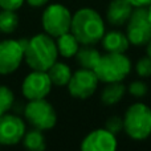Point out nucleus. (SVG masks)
<instances>
[{"label":"nucleus","instance_id":"f257e3e1","mask_svg":"<svg viewBox=\"0 0 151 151\" xmlns=\"http://www.w3.org/2000/svg\"><path fill=\"white\" fill-rule=\"evenodd\" d=\"M70 32L81 45L99 42L106 32L102 16L93 8H81L72 16Z\"/></svg>","mask_w":151,"mask_h":151},{"label":"nucleus","instance_id":"f03ea898","mask_svg":"<svg viewBox=\"0 0 151 151\" xmlns=\"http://www.w3.org/2000/svg\"><path fill=\"white\" fill-rule=\"evenodd\" d=\"M56 41L47 33H39L28 40L24 49V60L32 70L47 72L57 61Z\"/></svg>","mask_w":151,"mask_h":151},{"label":"nucleus","instance_id":"7ed1b4c3","mask_svg":"<svg viewBox=\"0 0 151 151\" xmlns=\"http://www.w3.org/2000/svg\"><path fill=\"white\" fill-rule=\"evenodd\" d=\"M123 131L134 141H145L151 135V109L143 102H135L126 109Z\"/></svg>","mask_w":151,"mask_h":151},{"label":"nucleus","instance_id":"20e7f679","mask_svg":"<svg viewBox=\"0 0 151 151\" xmlns=\"http://www.w3.org/2000/svg\"><path fill=\"white\" fill-rule=\"evenodd\" d=\"M131 72V61L125 53H110L101 55L94 73L99 82H121Z\"/></svg>","mask_w":151,"mask_h":151},{"label":"nucleus","instance_id":"39448f33","mask_svg":"<svg viewBox=\"0 0 151 151\" xmlns=\"http://www.w3.org/2000/svg\"><path fill=\"white\" fill-rule=\"evenodd\" d=\"M72 16V12L65 5L58 3L48 5L41 17V24L45 33L52 36L53 39H57L61 35L70 32Z\"/></svg>","mask_w":151,"mask_h":151},{"label":"nucleus","instance_id":"423d86ee","mask_svg":"<svg viewBox=\"0 0 151 151\" xmlns=\"http://www.w3.org/2000/svg\"><path fill=\"white\" fill-rule=\"evenodd\" d=\"M126 36L134 47H143L151 40V23L147 8H134L126 23Z\"/></svg>","mask_w":151,"mask_h":151},{"label":"nucleus","instance_id":"0eeeda50","mask_svg":"<svg viewBox=\"0 0 151 151\" xmlns=\"http://www.w3.org/2000/svg\"><path fill=\"white\" fill-rule=\"evenodd\" d=\"M25 118L35 129L44 131L50 130L56 126L57 114L56 110L45 98L29 101L24 110Z\"/></svg>","mask_w":151,"mask_h":151},{"label":"nucleus","instance_id":"6e6552de","mask_svg":"<svg viewBox=\"0 0 151 151\" xmlns=\"http://www.w3.org/2000/svg\"><path fill=\"white\" fill-rule=\"evenodd\" d=\"M28 40L0 41V74L13 73L24 60V49Z\"/></svg>","mask_w":151,"mask_h":151},{"label":"nucleus","instance_id":"1a4fd4ad","mask_svg":"<svg viewBox=\"0 0 151 151\" xmlns=\"http://www.w3.org/2000/svg\"><path fill=\"white\" fill-rule=\"evenodd\" d=\"M98 82L99 80L94 70L80 68L74 73H72V77L66 86L72 97L77 99H86L96 93Z\"/></svg>","mask_w":151,"mask_h":151},{"label":"nucleus","instance_id":"9d476101","mask_svg":"<svg viewBox=\"0 0 151 151\" xmlns=\"http://www.w3.org/2000/svg\"><path fill=\"white\" fill-rule=\"evenodd\" d=\"M52 90V81L44 70H32L27 76L21 85L23 96L28 101L42 99Z\"/></svg>","mask_w":151,"mask_h":151},{"label":"nucleus","instance_id":"9b49d317","mask_svg":"<svg viewBox=\"0 0 151 151\" xmlns=\"http://www.w3.org/2000/svg\"><path fill=\"white\" fill-rule=\"evenodd\" d=\"M25 134V123L17 115H0V146H13L23 139Z\"/></svg>","mask_w":151,"mask_h":151},{"label":"nucleus","instance_id":"f8f14e48","mask_svg":"<svg viewBox=\"0 0 151 151\" xmlns=\"http://www.w3.org/2000/svg\"><path fill=\"white\" fill-rule=\"evenodd\" d=\"M117 146V135L105 127L90 131L81 142L82 151H114Z\"/></svg>","mask_w":151,"mask_h":151},{"label":"nucleus","instance_id":"ddd939ff","mask_svg":"<svg viewBox=\"0 0 151 151\" xmlns=\"http://www.w3.org/2000/svg\"><path fill=\"white\" fill-rule=\"evenodd\" d=\"M134 7L129 0H111L106 9V20L113 27L126 25Z\"/></svg>","mask_w":151,"mask_h":151},{"label":"nucleus","instance_id":"4468645a","mask_svg":"<svg viewBox=\"0 0 151 151\" xmlns=\"http://www.w3.org/2000/svg\"><path fill=\"white\" fill-rule=\"evenodd\" d=\"M101 41L104 45V49L110 53H125L130 45V41H129L126 33L121 31L105 32Z\"/></svg>","mask_w":151,"mask_h":151},{"label":"nucleus","instance_id":"2eb2a0df","mask_svg":"<svg viewBox=\"0 0 151 151\" xmlns=\"http://www.w3.org/2000/svg\"><path fill=\"white\" fill-rule=\"evenodd\" d=\"M126 86L121 82H109L105 85V88L101 91V101L106 106L115 105L125 97Z\"/></svg>","mask_w":151,"mask_h":151},{"label":"nucleus","instance_id":"dca6fc26","mask_svg":"<svg viewBox=\"0 0 151 151\" xmlns=\"http://www.w3.org/2000/svg\"><path fill=\"white\" fill-rule=\"evenodd\" d=\"M56 45H57L58 55L65 58L74 57L77 50L80 49V42H78V40L76 39V36L72 32H66V33L58 36Z\"/></svg>","mask_w":151,"mask_h":151},{"label":"nucleus","instance_id":"f3484780","mask_svg":"<svg viewBox=\"0 0 151 151\" xmlns=\"http://www.w3.org/2000/svg\"><path fill=\"white\" fill-rule=\"evenodd\" d=\"M74 57H76L77 64L81 68L94 70L99 57H101V53H99L96 48L91 47V45H83L82 48H80V49L77 50Z\"/></svg>","mask_w":151,"mask_h":151},{"label":"nucleus","instance_id":"a211bd4d","mask_svg":"<svg viewBox=\"0 0 151 151\" xmlns=\"http://www.w3.org/2000/svg\"><path fill=\"white\" fill-rule=\"evenodd\" d=\"M52 85L56 86H66L72 77V70L65 63H58L56 61L52 66L47 70Z\"/></svg>","mask_w":151,"mask_h":151},{"label":"nucleus","instance_id":"6ab92c4d","mask_svg":"<svg viewBox=\"0 0 151 151\" xmlns=\"http://www.w3.org/2000/svg\"><path fill=\"white\" fill-rule=\"evenodd\" d=\"M21 141H23L24 146L31 151H42L47 147L44 134H42L41 130H39V129H33V130L28 131V133L25 131V134H24Z\"/></svg>","mask_w":151,"mask_h":151},{"label":"nucleus","instance_id":"aec40b11","mask_svg":"<svg viewBox=\"0 0 151 151\" xmlns=\"http://www.w3.org/2000/svg\"><path fill=\"white\" fill-rule=\"evenodd\" d=\"M19 27V16L16 11L3 9L0 12V32L12 33Z\"/></svg>","mask_w":151,"mask_h":151},{"label":"nucleus","instance_id":"412c9836","mask_svg":"<svg viewBox=\"0 0 151 151\" xmlns=\"http://www.w3.org/2000/svg\"><path fill=\"white\" fill-rule=\"evenodd\" d=\"M13 104V93L9 88L0 85V115L8 113Z\"/></svg>","mask_w":151,"mask_h":151},{"label":"nucleus","instance_id":"4be33fe9","mask_svg":"<svg viewBox=\"0 0 151 151\" xmlns=\"http://www.w3.org/2000/svg\"><path fill=\"white\" fill-rule=\"evenodd\" d=\"M126 91H129V94L135 97V98H141V97H145L147 94L149 86H147V83L145 81L137 80L129 83V86H126Z\"/></svg>","mask_w":151,"mask_h":151},{"label":"nucleus","instance_id":"5701e85b","mask_svg":"<svg viewBox=\"0 0 151 151\" xmlns=\"http://www.w3.org/2000/svg\"><path fill=\"white\" fill-rule=\"evenodd\" d=\"M135 72L142 78L150 77L151 76V58L149 56L139 58L138 63L135 64Z\"/></svg>","mask_w":151,"mask_h":151},{"label":"nucleus","instance_id":"b1692460","mask_svg":"<svg viewBox=\"0 0 151 151\" xmlns=\"http://www.w3.org/2000/svg\"><path fill=\"white\" fill-rule=\"evenodd\" d=\"M105 129L109 130L110 133L113 134H119L121 131L123 130V118L122 117H118V115H111L106 119L105 122Z\"/></svg>","mask_w":151,"mask_h":151},{"label":"nucleus","instance_id":"393cba45","mask_svg":"<svg viewBox=\"0 0 151 151\" xmlns=\"http://www.w3.org/2000/svg\"><path fill=\"white\" fill-rule=\"evenodd\" d=\"M25 0H0V8L1 9H12L17 11Z\"/></svg>","mask_w":151,"mask_h":151},{"label":"nucleus","instance_id":"a878e982","mask_svg":"<svg viewBox=\"0 0 151 151\" xmlns=\"http://www.w3.org/2000/svg\"><path fill=\"white\" fill-rule=\"evenodd\" d=\"M129 3H130L134 8H139V7L147 8L149 5H151V0H129Z\"/></svg>","mask_w":151,"mask_h":151},{"label":"nucleus","instance_id":"bb28decb","mask_svg":"<svg viewBox=\"0 0 151 151\" xmlns=\"http://www.w3.org/2000/svg\"><path fill=\"white\" fill-rule=\"evenodd\" d=\"M31 7H35V8H39V7H44V5L48 4L49 0H25Z\"/></svg>","mask_w":151,"mask_h":151},{"label":"nucleus","instance_id":"cd10ccee","mask_svg":"<svg viewBox=\"0 0 151 151\" xmlns=\"http://www.w3.org/2000/svg\"><path fill=\"white\" fill-rule=\"evenodd\" d=\"M146 52H147V56L151 58V40L147 42V45H146Z\"/></svg>","mask_w":151,"mask_h":151},{"label":"nucleus","instance_id":"c85d7f7f","mask_svg":"<svg viewBox=\"0 0 151 151\" xmlns=\"http://www.w3.org/2000/svg\"><path fill=\"white\" fill-rule=\"evenodd\" d=\"M147 13H149V19H150V23H151V5L147 7Z\"/></svg>","mask_w":151,"mask_h":151}]
</instances>
